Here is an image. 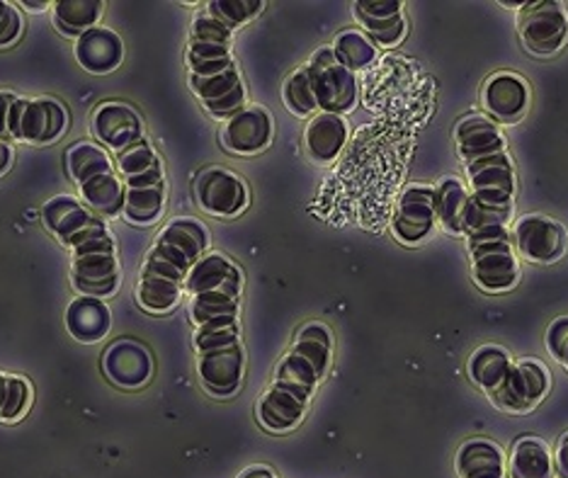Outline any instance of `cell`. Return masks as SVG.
<instances>
[{"mask_svg": "<svg viewBox=\"0 0 568 478\" xmlns=\"http://www.w3.org/2000/svg\"><path fill=\"white\" fill-rule=\"evenodd\" d=\"M185 296L202 389L214 398H231L245 377L239 263L226 253L206 251L187 277Z\"/></svg>", "mask_w": 568, "mask_h": 478, "instance_id": "obj_1", "label": "cell"}, {"mask_svg": "<svg viewBox=\"0 0 568 478\" xmlns=\"http://www.w3.org/2000/svg\"><path fill=\"white\" fill-rule=\"evenodd\" d=\"M333 362V333L321 321L296 330L290 350L277 362L273 382L255 406V418L270 435H287L306 418V410L328 377Z\"/></svg>", "mask_w": 568, "mask_h": 478, "instance_id": "obj_2", "label": "cell"}, {"mask_svg": "<svg viewBox=\"0 0 568 478\" xmlns=\"http://www.w3.org/2000/svg\"><path fill=\"white\" fill-rule=\"evenodd\" d=\"M40 218L71 257V282L81 296L108 299L120 289L118 241L105 218L93 214L75 195L44 202Z\"/></svg>", "mask_w": 568, "mask_h": 478, "instance_id": "obj_3", "label": "cell"}, {"mask_svg": "<svg viewBox=\"0 0 568 478\" xmlns=\"http://www.w3.org/2000/svg\"><path fill=\"white\" fill-rule=\"evenodd\" d=\"M234 30L212 12H197L187 37V81L204 112L216 122H226L248 105L239 61L234 54Z\"/></svg>", "mask_w": 568, "mask_h": 478, "instance_id": "obj_4", "label": "cell"}, {"mask_svg": "<svg viewBox=\"0 0 568 478\" xmlns=\"http://www.w3.org/2000/svg\"><path fill=\"white\" fill-rule=\"evenodd\" d=\"M210 251V231L195 216L168 222L144 257L136 279V304L151 316H165L180 304L192 269Z\"/></svg>", "mask_w": 568, "mask_h": 478, "instance_id": "obj_5", "label": "cell"}, {"mask_svg": "<svg viewBox=\"0 0 568 478\" xmlns=\"http://www.w3.org/2000/svg\"><path fill=\"white\" fill-rule=\"evenodd\" d=\"M455 146L474 202L486 212L513 216L518 171L503 126L484 112H471L455 126Z\"/></svg>", "mask_w": 568, "mask_h": 478, "instance_id": "obj_6", "label": "cell"}, {"mask_svg": "<svg viewBox=\"0 0 568 478\" xmlns=\"http://www.w3.org/2000/svg\"><path fill=\"white\" fill-rule=\"evenodd\" d=\"M467 374L490 404L510 416L532 413L551 389V374L539 359H515L500 345L476 347Z\"/></svg>", "mask_w": 568, "mask_h": 478, "instance_id": "obj_7", "label": "cell"}, {"mask_svg": "<svg viewBox=\"0 0 568 478\" xmlns=\"http://www.w3.org/2000/svg\"><path fill=\"white\" fill-rule=\"evenodd\" d=\"M108 151L124 183L122 218L132 226L156 224L165 210L168 180L159 151L146 136V126L114 141Z\"/></svg>", "mask_w": 568, "mask_h": 478, "instance_id": "obj_8", "label": "cell"}, {"mask_svg": "<svg viewBox=\"0 0 568 478\" xmlns=\"http://www.w3.org/2000/svg\"><path fill=\"white\" fill-rule=\"evenodd\" d=\"M510 214L486 212L474 202L469 212L467 241L471 279L486 294H508L520 284L523 267L510 236Z\"/></svg>", "mask_w": 568, "mask_h": 478, "instance_id": "obj_9", "label": "cell"}, {"mask_svg": "<svg viewBox=\"0 0 568 478\" xmlns=\"http://www.w3.org/2000/svg\"><path fill=\"white\" fill-rule=\"evenodd\" d=\"M67 171L79 190V200L100 218L124 212V183L108 149L98 141H79L67 151Z\"/></svg>", "mask_w": 568, "mask_h": 478, "instance_id": "obj_10", "label": "cell"}, {"mask_svg": "<svg viewBox=\"0 0 568 478\" xmlns=\"http://www.w3.org/2000/svg\"><path fill=\"white\" fill-rule=\"evenodd\" d=\"M69 110L57 98H24L0 90V141L49 146L69 132Z\"/></svg>", "mask_w": 568, "mask_h": 478, "instance_id": "obj_11", "label": "cell"}, {"mask_svg": "<svg viewBox=\"0 0 568 478\" xmlns=\"http://www.w3.org/2000/svg\"><path fill=\"white\" fill-rule=\"evenodd\" d=\"M515 30L527 54L551 59L561 54L568 44V12L559 0L520 3L515 12Z\"/></svg>", "mask_w": 568, "mask_h": 478, "instance_id": "obj_12", "label": "cell"}, {"mask_svg": "<svg viewBox=\"0 0 568 478\" xmlns=\"http://www.w3.org/2000/svg\"><path fill=\"white\" fill-rule=\"evenodd\" d=\"M308 90H312L318 112L345 114L355 110L359 100L357 75L347 71L331 47H321L316 54L304 63Z\"/></svg>", "mask_w": 568, "mask_h": 478, "instance_id": "obj_13", "label": "cell"}, {"mask_svg": "<svg viewBox=\"0 0 568 478\" xmlns=\"http://www.w3.org/2000/svg\"><path fill=\"white\" fill-rule=\"evenodd\" d=\"M515 253L529 265H557L566 255L568 234L547 214H525L510 226Z\"/></svg>", "mask_w": 568, "mask_h": 478, "instance_id": "obj_14", "label": "cell"}, {"mask_svg": "<svg viewBox=\"0 0 568 478\" xmlns=\"http://www.w3.org/2000/svg\"><path fill=\"white\" fill-rule=\"evenodd\" d=\"M437 231V190L435 185H408L404 195L398 197L392 234L406 245L418 248Z\"/></svg>", "mask_w": 568, "mask_h": 478, "instance_id": "obj_15", "label": "cell"}, {"mask_svg": "<svg viewBox=\"0 0 568 478\" xmlns=\"http://www.w3.org/2000/svg\"><path fill=\"white\" fill-rule=\"evenodd\" d=\"M195 202L202 212L216 218H234L248 210L251 192L245 180L226 167H204L195 177Z\"/></svg>", "mask_w": 568, "mask_h": 478, "instance_id": "obj_16", "label": "cell"}, {"mask_svg": "<svg viewBox=\"0 0 568 478\" xmlns=\"http://www.w3.org/2000/svg\"><path fill=\"white\" fill-rule=\"evenodd\" d=\"M353 18L379 51L398 49L408 37V18L402 0H355Z\"/></svg>", "mask_w": 568, "mask_h": 478, "instance_id": "obj_17", "label": "cell"}, {"mask_svg": "<svg viewBox=\"0 0 568 478\" xmlns=\"http://www.w3.org/2000/svg\"><path fill=\"white\" fill-rule=\"evenodd\" d=\"M273 118L261 105H245L234 118L222 122V146L236 156H257L273 144Z\"/></svg>", "mask_w": 568, "mask_h": 478, "instance_id": "obj_18", "label": "cell"}, {"mask_svg": "<svg viewBox=\"0 0 568 478\" xmlns=\"http://www.w3.org/2000/svg\"><path fill=\"white\" fill-rule=\"evenodd\" d=\"M481 108L496 124L520 122L529 110V83L515 71H498L481 88Z\"/></svg>", "mask_w": 568, "mask_h": 478, "instance_id": "obj_19", "label": "cell"}, {"mask_svg": "<svg viewBox=\"0 0 568 478\" xmlns=\"http://www.w3.org/2000/svg\"><path fill=\"white\" fill-rule=\"evenodd\" d=\"M102 372L120 389H141L153 374L151 353L141 343L118 340L102 355Z\"/></svg>", "mask_w": 568, "mask_h": 478, "instance_id": "obj_20", "label": "cell"}, {"mask_svg": "<svg viewBox=\"0 0 568 478\" xmlns=\"http://www.w3.org/2000/svg\"><path fill=\"white\" fill-rule=\"evenodd\" d=\"M347 139H351V124L343 114L318 112L304 129L306 156L318 165H328L341 156Z\"/></svg>", "mask_w": 568, "mask_h": 478, "instance_id": "obj_21", "label": "cell"}, {"mask_svg": "<svg viewBox=\"0 0 568 478\" xmlns=\"http://www.w3.org/2000/svg\"><path fill=\"white\" fill-rule=\"evenodd\" d=\"M455 469L459 478H508V457L496 439L471 437L459 445Z\"/></svg>", "mask_w": 568, "mask_h": 478, "instance_id": "obj_22", "label": "cell"}, {"mask_svg": "<svg viewBox=\"0 0 568 478\" xmlns=\"http://www.w3.org/2000/svg\"><path fill=\"white\" fill-rule=\"evenodd\" d=\"M73 54L83 71L102 75L120 69V63L124 59V42L118 32L100 28L98 24V28L88 30L75 40Z\"/></svg>", "mask_w": 568, "mask_h": 478, "instance_id": "obj_23", "label": "cell"}, {"mask_svg": "<svg viewBox=\"0 0 568 478\" xmlns=\"http://www.w3.org/2000/svg\"><path fill=\"white\" fill-rule=\"evenodd\" d=\"M437 190V228L452 238H464L474 197L462 177L447 175L435 185Z\"/></svg>", "mask_w": 568, "mask_h": 478, "instance_id": "obj_24", "label": "cell"}, {"mask_svg": "<svg viewBox=\"0 0 568 478\" xmlns=\"http://www.w3.org/2000/svg\"><path fill=\"white\" fill-rule=\"evenodd\" d=\"M508 478H559L554 449L537 435L515 439L508 457Z\"/></svg>", "mask_w": 568, "mask_h": 478, "instance_id": "obj_25", "label": "cell"}, {"mask_svg": "<svg viewBox=\"0 0 568 478\" xmlns=\"http://www.w3.org/2000/svg\"><path fill=\"white\" fill-rule=\"evenodd\" d=\"M67 328L79 343H100L112 328L108 304L98 296H79L67 308Z\"/></svg>", "mask_w": 568, "mask_h": 478, "instance_id": "obj_26", "label": "cell"}, {"mask_svg": "<svg viewBox=\"0 0 568 478\" xmlns=\"http://www.w3.org/2000/svg\"><path fill=\"white\" fill-rule=\"evenodd\" d=\"M102 10H105L102 0H57L51 3V18L61 34L79 40L88 30L98 28Z\"/></svg>", "mask_w": 568, "mask_h": 478, "instance_id": "obj_27", "label": "cell"}, {"mask_svg": "<svg viewBox=\"0 0 568 478\" xmlns=\"http://www.w3.org/2000/svg\"><path fill=\"white\" fill-rule=\"evenodd\" d=\"M333 54L338 57V61L347 71H365L369 69L374 61L379 59V47L374 44L369 37L363 30H343L338 37H335V42L331 44Z\"/></svg>", "mask_w": 568, "mask_h": 478, "instance_id": "obj_28", "label": "cell"}, {"mask_svg": "<svg viewBox=\"0 0 568 478\" xmlns=\"http://www.w3.org/2000/svg\"><path fill=\"white\" fill-rule=\"evenodd\" d=\"M34 400V389L22 374L0 372V423H18L28 416Z\"/></svg>", "mask_w": 568, "mask_h": 478, "instance_id": "obj_29", "label": "cell"}, {"mask_svg": "<svg viewBox=\"0 0 568 478\" xmlns=\"http://www.w3.org/2000/svg\"><path fill=\"white\" fill-rule=\"evenodd\" d=\"M204 10L236 32L255 18H261L265 3L263 0H212V3L204 6Z\"/></svg>", "mask_w": 568, "mask_h": 478, "instance_id": "obj_30", "label": "cell"}, {"mask_svg": "<svg viewBox=\"0 0 568 478\" xmlns=\"http://www.w3.org/2000/svg\"><path fill=\"white\" fill-rule=\"evenodd\" d=\"M282 102L284 108H287L294 118H302V120H312L318 114V108L314 102L312 90H308V81H306V71L304 67L296 69L287 81L282 85Z\"/></svg>", "mask_w": 568, "mask_h": 478, "instance_id": "obj_31", "label": "cell"}, {"mask_svg": "<svg viewBox=\"0 0 568 478\" xmlns=\"http://www.w3.org/2000/svg\"><path fill=\"white\" fill-rule=\"evenodd\" d=\"M24 30L20 6L0 0V49H10L12 44L20 42Z\"/></svg>", "mask_w": 568, "mask_h": 478, "instance_id": "obj_32", "label": "cell"}, {"mask_svg": "<svg viewBox=\"0 0 568 478\" xmlns=\"http://www.w3.org/2000/svg\"><path fill=\"white\" fill-rule=\"evenodd\" d=\"M545 345L551 359L559 362V365L568 372V316H561L549 323V328L545 333Z\"/></svg>", "mask_w": 568, "mask_h": 478, "instance_id": "obj_33", "label": "cell"}, {"mask_svg": "<svg viewBox=\"0 0 568 478\" xmlns=\"http://www.w3.org/2000/svg\"><path fill=\"white\" fill-rule=\"evenodd\" d=\"M554 464H557V474L561 478H568V433L561 435L557 449H554Z\"/></svg>", "mask_w": 568, "mask_h": 478, "instance_id": "obj_34", "label": "cell"}, {"mask_svg": "<svg viewBox=\"0 0 568 478\" xmlns=\"http://www.w3.org/2000/svg\"><path fill=\"white\" fill-rule=\"evenodd\" d=\"M239 478H280L273 469L265 467V464H253V467H245Z\"/></svg>", "mask_w": 568, "mask_h": 478, "instance_id": "obj_35", "label": "cell"}, {"mask_svg": "<svg viewBox=\"0 0 568 478\" xmlns=\"http://www.w3.org/2000/svg\"><path fill=\"white\" fill-rule=\"evenodd\" d=\"M12 161H16V151H12L8 141H0V177L10 171Z\"/></svg>", "mask_w": 568, "mask_h": 478, "instance_id": "obj_36", "label": "cell"}]
</instances>
